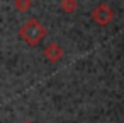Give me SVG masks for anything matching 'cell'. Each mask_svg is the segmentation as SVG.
Instances as JSON below:
<instances>
[{
    "instance_id": "3957f363",
    "label": "cell",
    "mask_w": 124,
    "mask_h": 123,
    "mask_svg": "<svg viewBox=\"0 0 124 123\" xmlns=\"http://www.w3.org/2000/svg\"><path fill=\"white\" fill-rule=\"evenodd\" d=\"M44 58L51 63H56L63 58V48L58 45V43H49L46 48H44Z\"/></svg>"
},
{
    "instance_id": "277c9868",
    "label": "cell",
    "mask_w": 124,
    "mask_h": 123,
    "mask_svg": "<svg viewBox=\"0 0 124 123\" xmlns=\"http://www.w3.org/2000/svg\"><path fill=\"white\" fill-rule=\"evenodd\" d=\"M60 7H61L63 12L73 14V12L78 9V2H77V0H61V2H60Z\"/></svg>"
},
{
    "instance_id": "6da1fadb",
    "label": "cell",
    "mask_w": 124,
    "mask_h": 123,
    "mask_svg": "<svg viewBox=\"0 0 124 123\" xmlns=\"http://www.w3.org/2000/svg\"><path fill=\"white\" fill-rule=\"evenodd\" d=\"M19 36L29 45V46H36L39 45L44 36H46V28L38 21V19H27L21 28H19Z\"/></svg>"
},
{
    "instance_id": "5b68a950",
    "label": "cell",
    "mask_w": 124,
    "mask_h": 123,
    "mask_svg": "<svg viewBox=\"0 0 124 123\" xmlns=\"http://www.w3.org/2000/svg\"><path fill=\"white\" fill-rule=\"evenodd\" d=\"M32 5V0H14V7L19 12H27Z\"/></svg>"
},
{
    "instance_id": "8992f818",
    "label": "cell",
    "mask_w": 124,
    "mask_h": 123,
    "mask_svg": "<svg viewBox=\"0 0 124 123\" xmlns=\"http://www.w3.org/2000/svg\"><path fill=\"white\" fill-rule=\"evenodd\" d=\"M22 123H34V121H29V120H26V121H22Z\"/></svg>"
},
{
    "instance_id": "7a4b0ae2",
    "label": "cell",
    "mask_w": 124,
    "mask_h": 123,
    "mask_svg": "<svg viewBox=\"0 0 124 123\" xmlns=\"http://www.w3.org/2000/svg\"><path fill=\"white\" fill-rule=\"evenodd\" d=\"M90 16H92V19H93L95 24H99V26H107V24L114 19V10H112L107 4H99V5L93 7V10L90 12Z\"/></svg>"
}]
</instances>
